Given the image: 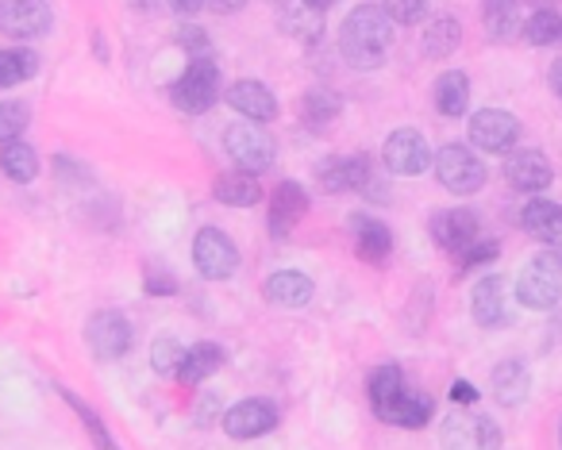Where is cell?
<instances>
[{
    "label": "cell",
    "instance_id": "6da1fadb",
    "mask_svg": "<svg viewBox=\"0 0 562 450\" xmlns=\"http://www.w3.org/2000/svg\"><path fill=\"white\" fill-rule=\"evenodd\" d=\"M367 393H370V408H374V416L382 424L416 431V427L431 424V416H436V401L428 393H420V389H408L397 362L378 365L367 381Z\"/></svg>",
    "mask_w": 562,
    "mask_h": 450
},
{
    "label": "cell",
    "instance_id": "7a4b0ae2",
    "mask_svg": "<svg viewBox=\"0 0 562 450\" xmlns=\"http://www.w3.org/2000/svg\"><path fill=\"white\" fill-rule=\"evenodd\" d=\"M393 20L385 16L382 4H359L351 9V16L344 20V32H339V50L355 70H378L390 55L393 43Z\"/></svg>",
    "mask_w": 562,
    "mask_h": 450
},
{
    "label": "cell",
    "instance_id": "3957f363",
    "mask_svg": "<svg viewBox=\"0 0 562 450\" xmlns=\"http://www.w3.org/2000/svg\"><path fill=\"white\" fill-rule=\"evenodd\" d=\"M220 97H224V74H220V66L212 63L209 55L189 58V66L181 70V78L170 86L173 109L189 112V116H201V112L216 109Z\"/></svg>",
    "mask_w": 562,
    "mask_h": 450
},
{
    "label": "cell",
    "instance_id": "277c9868",
    "mask_svg": "<svg viewBox=\"0 0 562 450\" xmlns=\"http://www.w3.org/2000/svg\"><path fill=\"white\" fill-rule=\"evenodd\" d=\"M431 166H436L439 185H443L447 193H454V196L482 193L485 181H490L485 162L470 147H462V143H447V147H439L436 155H431Z\"/></svg>",
    "mask_w": 562,
    "mask_h": 450
},
{
    "label": "cell",
    "instance_id": "5b68a950",
    "mask_svg": "<svg viewBox=\"0 0 562 450\" xmlns=\"http://www.w3.org/2000/svg\"><path fill=\"white\" fill-rule=\"evenodd\" d=\"M559 296H562V258L554 255V250H543V255L531 258L520 270V278H516V301H520L524 308L547 312L559 304Z\"/></svg>",
    "mask_w": 562,
    "mask_h": 450
},
{
    "label": "cell",
    "instance_id": "8992f818",
    "mask_svg": "<svg viewBox=\"0 0 562 450\" xmlns=\"http://www.w3.org/2000/svg\"><path fill=\"white\" fill-rule=\"evenodd\" d=\"M224 150H227V158L247 173H266L273 166V158H278V143H273V135L266 132L262 124H255V120L227 127Z\"/></svg>",
    "mask_w": 562,
    "mask_h": 450
},
{
    "label": "cell",
    "instance_id": "52a82bcc",
    "mask_svg": "<svg viewBox=\"0 0 562 450\" xmlns=\"http://www.w3.org/2000/svg\"><path fill=\"white\" fill-rule=\"evenodd\" d=\"M316 181H321L324 193H367V196H382L378 193V170L367 155H351V158H331V162L316 166Z\"/></svg>",
    "mask_w": 562,
    "mask_h": 450
},
{
    "label": "cell",
    "instance_id": "ba28073f",
    "mask_svg": "<svg viewBox=\"0 0 562 450\" xmlns=\"http://www.w3.org/2000/svg\"><path fill=\"white\" fill-rule=\"evenodd\" d=\"M439 439H443V450H501V427L482 412L459 408L443 419Z\"/></svg>",
    "mask_w": 562,
    "mask_h": 450
},
{
    "label": "cell",
    "instance_id": "9c48e42d",
    "mask_svg": "<svg viewBox=\"0 0 562 450\" xmlns=\"http://www.w3.org/2000/svg\"><path fill=\"white\" fill-rule=\"evenodd\" d=\"M193 266L201 278L227 281L239 270V247H235L232 235H224L220 227H201L193 239Z\"/></svg>",
    "mask_w": 562,
    "mask_h": 450
},
{
    "label": "cell",
    "instance_id": "30bf717a",
    "mask_svg": "<svg viewBox=\"0 0 562 450\" xmlns=\"http://www.w3.org/2000/svg\"><path fill=\"white\" fill-rule=\"evenodd\" d=\"M467 135H470V147L482 150V155H508L520 143V120L513 112L482 109L470 116Z\"/></svg>",
    "mask_w": 562,
    "mask_h": 450
},
{
    "label": "cell",
    "instance_id": "8fae6325",
    "mask_svg": "<svg viewBox=\"0 0 562 450\" xmlns=\"http://www.w3.org/2000/svg\"><path fill=\"white\" fill-rule=\"evenodd\" d=\"M55 24L47 0H0V35L9 40H40Z\"/></svg>",
    "mask_w": 562,
    "mask_h": 450
},
{
    "label": "cell",
    "instance_id": "7c38bea8",
    "mask_svg": "<svg viewBox=\"0 0 562 450\" xmlns=\"http://www.w3.org/2000/svg\"><path fill=\"white\" fill-rule=\"evenodd\" d=\"M382 162H385V170L397 173V178H416V173H424L431 166V147L420 132L401 127V132H393L390 139H385Z\"/></svg>",
    "mask_w": 562,
    "mask_h": 450
},
{
    "label": "cell",
    "instance_id": "4fadbf2b",
    "mask_svg": "<svg viewBox=\"0 0 562 450\" xmlns=\"http://www.w3.org/2000/svg\"><path fill=\"white\" fill-rule=\"evenodd\" d=\"M428 232L443 255L459 258L470 243H477V235H482V220H477V212H470V209H443V212L431 216Z\"/></svg>",
    "mask_w": 562,
    "mask_h": 450
},
{
    "label": "cell",
    "instance_id": "5bb4252c",
    "mask_svg": "<svg viewBox=\"0 0 562 450\" xmlns=\"http://www.w3.org/2000/svg\"><path fill=\"white\" fill-rule=\"evenodd\" d=\"M86 342L93 350V358L101 362H116L132 350V324L120 312H97L86 324Z\"/></svg>",
    "mask_w": 562,
    "mask_h": 450
},
{
    "label": "cell",
    "instance_id": "9a60e30c",
    "mask_svg": "<svg viewBox=\"0 0 562 450\" xmlns=\"http://www.w3.org/2000/svg\"><path fill=\"white\" fill-rule=\"evenodd\" d=\"M278 419L281 416L270 401L247 396V401L232 404V408L224 412V431L232 435V439H262V435H270L273 427H278Z\"/></svg>",
    "mask_w": 562,
    "mask_h": 450
},
{
    "label": "cell",
    "instance_id": "2e32d148",
    "mask_svg": "<svg viewBox=\"0 0 562 450\" xmlns=\"http://www.w3.org/2000/svg\"><path fill=\"white\" fill-rule=\"evenodd\" d=\"M470 316H474V324L485 327V331H493V327H505L508 319H513V312H508L505 278H497V273H485V278L477 281L474 293H470Z\"/></svg>",
    "mask_w": 562,
    "mask_h": 450
},
{
    "label": "cell",
    "instance_id": "e0dca14e",
    "mask_svg": "<svg viewBox=\"0 0 562 450\" xmlns=\"http://www.w3.org/2000/svg\"><path fill=\"white\" fill-rule=\"evenodd\" d=\"M505 181L516 189V193H543L554 181V170L539 150H508L505 155Z\"/></svg>",
    "mask_w": 562,
    "mask_h": 450
},
{
    "label": "cell",
    "instance_id": "ac0fdd59",
    "mask_svg": "<svg viewBox=\"0 0 562 450\" xmlns=\"http://www.w3.org/2000/svg\"><path fill=\"white\" fill-rule=\"evenodd\" d=\"M224 97L243 120H255V124H270V120H278V97H273L262 81H255V78L232 81V86L224 89Z\"/></svg>",
    "mask_w": 562,
    "mask_h": 450
},
{
    "label": "cell",
    "instance_id": "d6986e66",
    "mask_svg": "<svg viewBox=\"0 0 562 450\" xmlns=\"http://www.w3.org/2000/svg\"><path fill=\"white\" fill-rule=\"evenodd\" d=\"M351 235H355V255L367 266H385L393 255V232L390 224H382L378 216L355 212L351 216Z\"/></svg>",
    "mask_w": 562,
    "mask_h": 450
},
{
    "label": "cell",
    "instance_id": "ffe728a7",
    "mask_svg": "<svg viewBox=\"0 0 562 450\" xmlns=\"http://www.w3.org/2000/svg\"><path fill=\"white\" fill-rule=\"evenodd\" d=\"M308 216V193L301 181H281L278 193L270 196V235L285 239L301 220Z\"/></svg>",
    "mask_w": 562,
    "mask_h": 450
},
{
    "label": "cell",
    "instance_id": "44dd1931",
    "mask_svg": "<svg viewBox=\"0 0 562 450\" xmlns=\"http://www.w3.org/2000/svg\"><path fill=\"white\" fill-rule=\"evenodd\" d=\"M313 293H316V285L305 270H273L270 278H266V301L278 304V308H290V312L308 308Z\"/></svg>",
    "mask_w": 562,
    "mask_h": 450
},
{
    "label": "cell",
    "instance_id": "7402d4cb",
    "mask_svg": "<svg viewBox=\"0 0 562 450\" xmlns=\"http://www.w3.org/2000/svg\"><path fill=\"white\" fill-rule=\"evenodd\" d=\"M524 232L531 235L536 243H543L547 250L562 258V204L554 201H531L520 216Z\"/></svg>",
    "mask_w": 562,
    "mask_h": 450
},
{
    "label": "cell",
    "instance_id": "603a6c76",
    "mask_svg": "<svg viewBox=\"0 0 562 450\" xmlns=\"http://www.w3.org/2000/svg\"><path fill=\"white\" fill-rule=\"evenodd\" d=\"M490 389H493V396H497V404H508V408L524 404L528 401V389H531L528 362H524V358H505V362L493 370Z\"/></svg>",
    "mask_w": 562,
    "mask_h": 450
},
{
    "label": "cell",
    "instance_id": "cb8c5ba5",
    "mask_svg": "<svg viewBox=\"0 0 562 450\" xmlns=\"http://www.w3.org/2000/svg\"><path fill=\"white\" fill-rule=\"evenodd\" d=\"M224 362H227V350L220 347V342H196V347H189L186 355H181L178 378L186 381V385H201L212 373L224 370Z\"/></svg>",
    "mask_w": 562,
    "mask_h": 450
},
{
    "label": "cell",
    "instance_id": "d4e9b609",
    "mask_svg": "<svg viewBox=\"0 0 562 450\" xmlns=\"http://www.w3.org/2000/svg\"><path fill=\"white\" fill-rule=\"evenodd\" d=\"M212 196L227 209H250V204L262 201V185H258V173L235 170V173H220Z\"/></svg>",
    "mask_w": 562,
    "mask_h": 450
},
{
    "label": "cell",
    "instance_id": "484cf974",
    "mask_svg": "<svg viewBox=\"0 0 562 450\" xmlns=\"http://www.w3.org/2000/svg\"><path fill=\"white\" fill-rule=\"evenodd\" d=\"M436 109H439V116H447V120L467 116V109H470V78H467V74H462V70L439 74V81H436Z\"/></svg>",
    "mask_w": 562,
    "mask_h": 450
},
{
    "label": "cell",
    "instance_id": "4316f807",
    "mask_svg": "<svg viewBox=\"0 0 562 450\" xmlns=\"http://www.w3.org/2000/svg\"><path fill=\"white\" fill-rule=\"evenodd\" d=\"M482 24H485V32H490L493 43L513 40V35L524 27L520 0H482Z\"/></svg>",
    "mask_w": 562,
    "mask_h": 450
},
{
    "label": "cell",
    "instance_id": "83f0119b",
    "mask_svg": "<svg viewBox=\"0 0 562 450\" xmlns=\"http://www.w3.org/2000/svg\"><path fill=\"white\" fill-rule=\"evenodd\" d=\"M462 43V24L454 16H436L428 20V27H424V55L436 58V63H443V58H451L454 50H459Z\"/></svg>",
    "mask_w": 562,
    "mask_h": 450
},
{
    "label": "cell",
    "instance_id": "f1b7e54d",
    "mask_svg": "<svg viewBox=\"0 0 562 450\" xmlns=\"http://www.w3.org/2000/svg\"><path fill=\"white\" fill-rule=\"evenodd\" d=\"M0 170H4V178L27 185V181L40 178V155H35V147H27L24 139H12L0 147Z\"/></svg>",
    "mask_w": 562,
    "mask_h": 450
},
{
    "label": "cell",
    "instance_id": "f546056e",
    "mask_svg": "<svg viewBox=\"0 0 562 450\" xmlns=\"http://www.w3.org/2000/svg\"><path fill=\"white\" fill-rule=\"evenodd\" d=\"M339 112H344V101H339L331 89H308L305 101H301V120H305L308 127H328L339 120Z\"/></svg>",
    "mask_w": 562,
    "mask_h": 450
},
{
    "label": "cell",
    "instance_id": "4dcf8cb0",
    "mask_svg": "<svg viewBox=\"0 0 562 450\" xmlns=\"http://www.w3.org/2000/svg\"><path fill=\"white\" fill-rule=\"evenodd\" d=\"M40 74V55L32 50H0V89H12V86H24Z\"/></svg>",
    "mask_w": 562,
    "mask_h": 450
},
{
    "label": "cell",
    "instance_id": "1f68e13d",
    "mask_svg": "<svg viewBox=\"0 0 562 450\" xmlns=\"http://www.w3.org/2000/svg\"><path fill=\"white\" fill-rule=\"evenodd\" d=\"M58 393H63V401L70 404L74 412H78V419H81V424H86V431H89V439H93V447H97V450H120V442L112 439L109 424H104V419L97 416V412L89 408V404L81 401L78 393H70V389H58Z\"/></svg>",
    "mask_w": 562,
    "mask_h": 450
},
{
    "label": "cell",
    "instance_id": "d6a6232c",
    "mask_svg": "<svg viewBox=\"0 0 562 450\" xmlns=\"http://www.w3.org/2000/svg\"><path fill=\"white\" fill-rule=\"evenodd\" d=\"M520 32L528 47H554V43H562V16L554 9H536V16Z\"/></svg>",
    "mask_w": 562,
    "mask_h": 450
},
{
    "label": "cell",
    "instance_id": "836d02e7",
    "mask_svg": "<svg viewBox=\"0 0 562 450\" xmlns=\"http://www.w3.org/2000/svg\"><path fill=\"white\" fill-rule=\"evenodd\" d=\"M181 355H186V347H181L173 335H158V339L150 342V365H155L158 378H178Z\"/></svg>",
    "mask_w": 562,
    "mask_h": 450
},
{
    "label": "cell",
    "instance_id": "e575fe53",
    "mask_svg": "<svg viewBox=\"0 0 562 450\" xmlns=\"http://www.w3.org/2000/svg\"><path fill=\"white\" fill-rule=\"evenodd\" d=\"M27 120H32L27 104L0 101V147H4V143H12V139H20V135L27 132Z\"/></svg>",
    "mask_w": 562,
    "mask_h": 450
},
{
    "label": "cell",
    "instance_id": "d590c367",
    "mask_svg": "<svg viewBox=\"0 0 562 450\" xmlns=\"http://www.w3.org/2000/svg\"><path fill=\"white\" fill-rule=\"evenodd\" d=\"M385 16L393 20V24L401 27H413L420 24L424 16H428V0H382Z\"/></svg>",
    "mask_w": 562,
    "mask_h": 450
},
{
    "label": "cell",
    "instance_id": "8d00e7d4",
    "mask_svg": "<svg viewBox=\"0 0 562 450\" xmlns=\"http://www.w3.org/2000/svg\"><path fill=\"white\" fill-rule=\"evenodd\" d=\"M324 12H313V9H305V4H301L297 12H290V24L297 27V32H290V35H297V40H305L308 47H313V43H321V35H324Z\"/></svg>",
    "mask_w": 562,
    "mask_h": 450
},
{
    "label": "cell",
    "instance_id": "74e56055",
    "mask_svg": "<svg viewBox=\"0 0 562 450\" xmlns=\"http://www.w3.org/2000/svg\"><path fill=\"white\" fill-rule=\"evenodd\" d=\"M501 255V247L493 239H477V243H470L467 250H462L459 258H454V266H459V273H467V270H474V266H482V262H493V258Z\"/></svg>",
    "mask_w": 562,
    "mask_h": 450
},
{
    "label": "cell",
    "instance_id": "f35d334b",
    "mask_svg": "<svg viewBox=\"0 0 562 450\" xmlns=\"http://www.w3.org/2000/svg\"><path fill=\"white\" fill-rule=\"evenodd\" d=\"M178 47L186 50L189 58H204V55H209V35H204L201 27H193V24H181L178 27Z\"/></svg>",
    "mask_w": 562,
    "mask_h": 450
},
{
    "label": "cell",
    "instance_id": "ab89813d",
    "mask_svg": "<svg viewBox=\"0 0 562 450\" xmlns=\"http://www.w3.org/2000/svg\"><path fill=\"white\" fill-rule=\"evenodd\" d=\"M143 289H147L150 296H173L178 293V278H173L170 270H147V281H143Z\"/></svg>",
    "mask_w": 562,
    "mask_h": 450
},
{
    "label": "cell",
    "instance_id": "60d3db41",
    "mask_svg": "<svg viewBox=\"0 0 562 450\" xmlns=\"http://www.w3.org/2000/svg\"><path fill=\"white\" fill-rule=\"evenodd\" d=\"M451 401L459 404V408H470V404L477 401V389L470 385V381H454V385H451Z\"/></svg>",
    "mask_w": 562,
    "mask_h": 450
},
{
    "label": "cell",
    "instance_id": "b9f144b4",
    "mask_svg": "<svg viewBox=\"0 0 562 450\" xmlns=\"http://www.w3.org/2000/svg\"><path fill=\"white\" fill-rule=\"evenodd\" d=\"M204 4H209V0H166V9L178 12V16H196Z\"/></svg>",
    "mask_w": 562,
    "mask_h": 450
},
{
    "label": "cell",
    "instance_id": "7bdbcfd3",
    "mask_svg": "<svg viewBox=\"0 0 562 450\" xmlns=\"http://www.w3.org/2000/svg\"><path fill=\"white\" fill-rule=\"evenodd\" d=\"M209 9L216 12V16H235V12L247 9V0H209Z\"/></svg>",
    "mask_w": 562,
    "mask_h": 450
},
{
    "label": "cell",
    "instance_id": "ee69618b",
    "mask_svg": "<svg viewBox=\"0 0 562 450\" xmlns=\"http://www.w3.org/2000/svg\"><path fill=\"white\" fill-rule=\"evenodd\" d=\"M547 81H551V93L562 101V58H554V63H551V74H547Z\"/></svg>",
    "mask_w": 562,
    "mask_h": 450
},
{
    "label": "cell",
    "instance_id": "f6af8a7d",
    "mask_svg": "<svg viewBox=\"0 0 562 450\" xmlns=\"http://www.w3.org/2000/svg\"><path fill=\"white\" fill-rule=\"evenodd\" d=\"M305 9H313V12H328L331 4H339V0H301Z\"/></svg>",
    "mask_w": 562,
    "mask_h": 450
},
{
    "label": "cell",
    "instance_id": "bcb514c9",
    "mask_svg": "<svg viewBox=\"0 0 562 450\" xmlns=\"http://www.w3.org/2000/svg\"><path fill=\"white\" fill-rule=\"evenodd\" d=\"M135 9H150V0H132Z\"/></svg>",
    "mask_w": 562,
    "mask_h": 450
},
{
    "label": "cell",
    "instance_id": "7dc6e473",
    "mask_svg": "<svg viewBox=\"0 0 562 450\" xmlns=\"http://www.w3.org/2000/svg\"><path fill=\"white\" fill-rule=\"evenodd\" d=\"M559 442H562V431H559Z\"/></svg>",
    "mask_w": 562,
    "mask_h": 450
}]
</instances>
